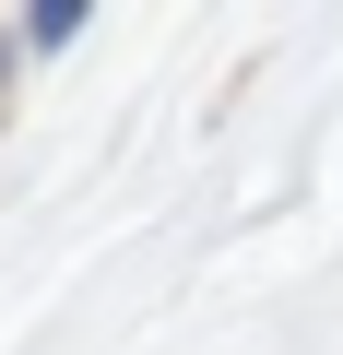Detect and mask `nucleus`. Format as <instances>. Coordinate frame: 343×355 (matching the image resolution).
<instances>
[{"mask_svg":"<svg viewBox=\"0 0 343 355\" xmlns=\"http://www.w3.org/2000/svg\"><path fill=\"white\" fill-rule=\"evenodd\" d=\"M71 24H83V0H36V12H24V36H36V48H60Z\"/></svg>","mask_w":343,"mask_h":355,"instance_id":"nucleus-1","label":"nucleus"}]
</instances>
